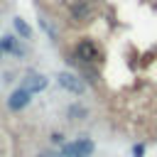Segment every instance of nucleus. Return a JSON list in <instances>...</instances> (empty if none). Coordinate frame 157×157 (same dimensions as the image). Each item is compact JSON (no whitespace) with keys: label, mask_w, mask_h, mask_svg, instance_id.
<instances>
[{"label":"nucleus","mask_w":157,"mask_h":157,"mask_svg":"<svg viewBox=\"0 0 157 157\" xmlns=\"http://www.w3.org/2000/svg\"><path fill=\"white\" fill-rule=\"evenodd\" d=\"M76 54H78V59H83L86 64H93V61H98V47L91 42V39H81L78 42V47H76Z\"/></svg>","instance_id":"1"},{"label":"nucleus","mask_w":157,"mask_h":157,"mask_svg":"<svg viewBox=\"0 0 157 157\" xmlns=\"http://www.w3.org/2000/svg\"><path fill=\"white\" fill-rule=\"evenodd\" d=\"M91 152H93V142L91 140H78V142L64 147V157H88Z\"/></svg>","instance_id":"2"},{"label":"nucleus","mask_w":157,"mask_h":157,"mask_svg":"<svg viewBox=\"0 0 157 157\" xmlns=\"http://www.w3.org/2000/svg\"><path fill=\"white\" fill-rule=\"evenodd\" d=\"M59 83H61L64 88H69L71 93H83V91H86V86H83V81H81L78 76H74V74H69V71H64V74H59Z\"/></svg>","instance_id":"3"},{"label":"nucleus","mask_w":157,"mask_h":157,"mask_svg":"<svg viewBox=\"0 0 157 157\" xmlns=\"http://www.w3.org/2000/svg\"><path fill=\"white\" fill-rule=\"evenodd\" d=\"M27 103H29V91H27V88H17V91H12V96L7 98L10 110H20V108H25Z\"/></svg>","instance_id":"4"},{"label":"nucleus","mask_w":157,"mask_h":157,"mask_svg":"<svg viewBox=\"0 0 157 157\" xmlns=\"http://www.w3.org/2000/svg\"><path fill=\"white\" fill-rule=\"evenodd\" d=\"M22 88H27L29 93H37V91L47 88V78H44L42 74H27V78H25V83H22Z\"/></svg>","instance_id":"5"},{"label":"nucleus","mask_w":157,"mask_h":157,"mask_svg":"<svg viewBox=\"0 0 157 157\" xmlns=\"http://www.w3.org/2000/svg\"><path fill=\"white\" fill-rule=\"evenodd\" d=\"M71 17H74V20H88V17H91L88 2H83V0L74 2V5H71Z\"/></svg>","instance_id":"6"},{"label":"nucleus","mask_w":157,"mask_h":157,"mask_svg":"<svg viewBox=\"0 0 157 157\" xmlns=\"http://www.w3.org/2000/svg\"><path fill=\"white\" fill-rule=\"evenodd\" d=\"M0 49H2V52H15V54H20V52H22V49L15 44V39H12V37H2V42H0Z\"/></svg>","instance_id":"7"},{"label":"nucleus","mask_w":157,"mask_h":157,"mask_svg":"<svg viewBox=\"0 0 157 157\" xmlns=\"http://www.w3.org/2000/svg\"><path fill=\"white\" fill-rule=\"evenodd\" d=\"M15 29H17V32H20L25 39H27V37H32V29H29V25H27L25 20H20V17L15 20Z\"/></svg>","instance_id":"8"},{"label":"nucleus","mask_w":157,"mask_h":157,"mask_svg":"<svg viewBox=\"0 0 157 157\" xmlns=\"http://www.w3.org/2000/svg\"><path fill=\"white\" fill-rule=\"evenodd\" d=\"M69 115H71V118H76V115L83 118V115H86V108H83V105H71V108H69Z\"/></svg>","instance_id":"9"}]
</instances>
